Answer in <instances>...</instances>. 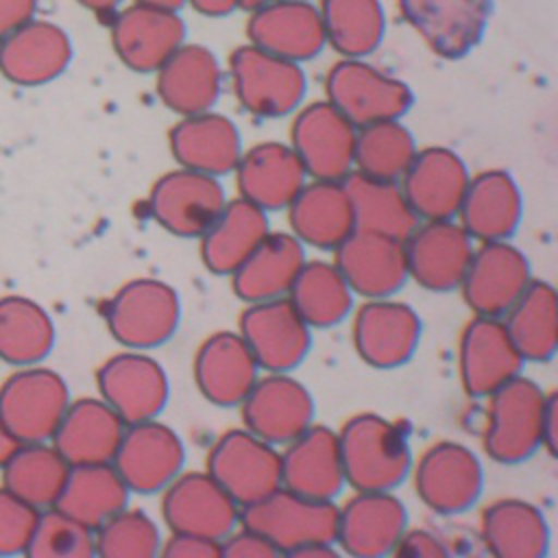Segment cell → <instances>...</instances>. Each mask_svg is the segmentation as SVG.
Here are the masks:
<instances>
[{
    "label": "cell",
    "mask_w": 558,
    "mask_h": 558,
    "mask_svg": "<svg viewBox=\"0 0 558 558\" xmlns=\"http://www.w3.org/2000/svg\"><path fill=\"white\" fill-rule=\"evenodd\" d=\"M541 449H545L551 458L558 451V395L551 390L545 395V408L541 418Z\"/></svg>",
    "instance_id": "obj_54"
},
{
    "label": "cell",
    "mask_w": 558,
    "mask_h": 558,
    "mask_svg": "<svg viewBox=\"0 0 558 558\" xmlns=\"http://www.w3.org/2000/svg\"><path fill=\"white\" fill-rule=\"evenodd\" d=\"M192 373L196 388L209 403L233 408L253 388L259 366L238 331H216L198 344Z\"/></svg>",
    "instance_id": "obj_25"
},
{
    "label": "cell",
    "mask_w": 558,
    "mask_h": 558,
    "mask_svg": "<svg viewBox=\"0 0 558 558\" xmlns=\"http://www.w3.org/2000/svg\"><path fill=\"white\" fill-rule=\"evenodd\" d=\"M39 510L0 488V556L24 554Z\"/></svg>",
    "instance_id": "obj_49"
},
{
    "label": "cell",
    "mask_w": 558,
    "mask_h": 558,
    "mask_svg": "<svg viewBox=\"0 0 558 558\" xmlns=\"http://www.w3.org/2000/svg\"><path fill=\"white\" fill-rule=\"evenodd\" d=\"M126 423L98 397L70 401L54 434L52 447L70 466L111 462Z\"/></svg>",
    "instance_id": "obj_32"
},
{
    "label": "cell",
    "mask_w": 558,
    "mask_h": 558,
    "mask_svg": "<svg viewBox=\"0 0 558 558\" xmlns=\"http://www.w3.org/2000/svg\"><path fill=\"white\" fill-rule=\"evenodd\" d=\"M185 26L174 11L133 4L111 22V41L120 61L135 72H157L183 44Z\"/></svg>",
    "instance_id": "obj_27"
},
{
    "label": "cell",
    "mask_w": 558,
    "mask_h": 558,
    "mask_svg": "<svg viewBox=\"0 0 558 558\" xmlns=\"http://www.w3.org/2000/svg\"><path fill=\"white\" fill-rule=\"evenodd\" d=\"M549 523L530 501L506 497L488 504L480 517V543L497 558H545Z\"/></svg>",
    "instance_id": "obj_37"
},
{
    "label": "cell",
    "mask_w": 558,
    "mask_h": 558,
    "mask_svg": "<svg viewBox=\"0 0 558 558\" xmlns=\"http://www.w3.org/2000/svg\"><path fill=\"white\" fill-rule=\"evenodd\" d=\"M246 33L253 46L296 63L316 57L327 44L320 11L307 0H279L253 9Z\"/></svg>",
    "instance_id": "obj_30"
},
{
    "label": "cell",
    "mask_w": 558,
    "mask_h": 558,
    "mask_svg": "<svg viewBox=\"0 0 558 558\" xmlns=\"http://www.w3.org/2000/svg\"><path fill=\"white\" fill-rule=\"evenodd\" d=\"M185 449L179 434L166 423L150 418L124 427L111 464L131 493H161L181 471Z\"/></svg>",
    "instance_id": "obj_15"
},
{
    "label": "cell",
    "mask_w": 558,
    "mask_h": 558,
    "mask_svg": "<svg viewBox=\"0 0 558 558\" xmlns=\"http://www.w3.org/2000/svg\"><path fill=\"white\" fill-rule=\"evenodd\" d=\"M545 395L547 392L534 379L517 375L486 397L482 445L490 460L519 464L541 449Z\"/></svg>",
    "instance_id": "obj_4"
},
{
    "label": "cell",
    "mask_w": 558,
    "mask_h": 558,
    "mask_svg": "<svg viewBox=\"0 0 558 558\" xmlns=\"http://www.w3.org/2000/svg\"><path fill=\"white\" fill-rule=\"evenodd\" d=\"M416 497L436 514H460L477 504L484 490V466L462 442L438 440L412 462Z\"/></svg>",
    "instance_id": "obj_6"
},
{
    "label": "cell",
    "mask_w": 558,
    "mask_h": 558,
    "mask_svg": "<svg viewBox=\"0 0 558 558\" xmlns=\"http://www.w3.org/2000/svg\"><path fill=\"white\" fill-rule=\"evenodd\" d=\"M336 434L344 484L353 490H395L410 475L414 460L397 423L362 412Z\"/></svg>",
    "instance_id": "obj_1"
},
{
    "label": "cell",
    "mask_w": 558,
    "mask_h": 558,
    "mask_svg": "<svg viewBox=\"0 0 558 558\" xmlns=\"http://www.w3.org/2000/svg\"><path fill=\"white\" fill-rule=\"evenodd\" d=\"M238 333L251 349L259 371L290 373L312 347V327L301 318L288 296L246 303Z\"/></svg>",
    "instance_id": "obj_10"
},
{
    "label": "cell",
    "mask_w": 558,
    "mask_h": 558,
    "mask_svg": "<svg viewBox=\"0 0 558 558\" xmlns=\"http://www.w3.org/2000/svg\"><path fill=\"white\" fill-rule=\"evenodd\" d=\"M355 131L327 100L303 107L290 129V146L312 179L342 181L353 170Z\"/></svg>",
    "instance_id": "obj_17"
},
{
    "label": "cell",
    "mask_w": 558,
    "mask_h": 558,
    "mask_svg": "<svg viewBox=\"0 0 558 558\" xmlns=\"http://www.w3.org/2000/svg\"><path fill=\"white\" fill-rule=\"evenodd\" d=\"M272 2H279V0H238V7H244V9L253 11V9H259V7L272 4Z\"/></svg>",
    "instance_id": "obj_60"
},
{
    "label": "cell",
    "mask_w": 558,
    "mask_h": 558,
    "mask_svg": "<svg viewBox=\"0 0 558 558\" xmlns=\"http://www.w3.org/2000/svg\"><path fill=\"white\" fill-rule=\"evenodd\" d=\"M227 203L218 177L177 168L159 177L148 192V214L177 238H201Z\"/></svg>",
    "instance_id": "obj_14"
},
{
    "label": "cell",
    "mask_w": 558,
    "mask_h": 558,
    "mask_svg": "<svg viewBox=\"0 0 558 558\" xmlns=\"http://www.w3.org/2000/svg\"><path fill=\"white\" fill-rule=\"evenodd\" d=\"M340 549H336V543H310L301 549H296L292 556L296 558H336Z\"/></svg>",
    "instance_id": "obj_55"
},
{
    "label": "cell",
    "mask_w": 558,
    "mask_h": 558,
    "mask_svg": "<svg viewBox=\"0 0 558 558\" xmlns=\"http://www.w3.org/2000/svg\"><path fill=\"white\" fill-rule=\"evenodd\" d=\"M288 209L292 233L320 251H333L353 229V209L342 181H305Z\"/></svg>",
    "instance_id": "obj_36"
},
{
    "label": "cell",
    "mask_w": 558,
    "mask_h": 558,
    "mask_svg": "<svg viewBox=\"0 0 558 558\" xmlns=\"http://www.w3.org/2000/svg\"><path fill=\"white\" fill-rule=\"evenodd\" d=\"M102 318L118 344L135 351H150L177 333L181 323V301L170 283L140 277L126 281L107 299Z\"/></svg>",
    "instance_id": "obj_2"
},
{
    "label": "cell",
    "mask_w": 558,
    "mask_h": 558,
    "mask_svg": "<svg viewBox=\"0 0 558 558\" xmlns=\"http://www.w3.org/2000/svg\"><path fill=\"white\" fill-rule=\"evenodd\" d=\"M76 2H78V4H83L85 9L94 11V13L105 15V13L116 11V9L120 7V2H122V0H76Z\"/></svg>",
    "instance_id": "obj_58"
},
{
    "label": "cell",
    "mask_w": 558,
    "mask_h": 558,
    "mask_svg": "<svg viewBox=\"0 0 558 558\" xmlns=\"http://www.w3.org/2000/svg\"><path fill=\"white\" fill-rule=\"evenodd\" d=\"M220 87V65L211 50L198 44H181L157 70V94L181 118L209 111Z\"/></svg>",
    "instance_id": "obj_35"
},
{
    "label": "cell",
    "mask_w": 558,
    "mask_h": 558,
    "mask_svg": "<svg viewBox=\"0 0 558 558\" xmlns=\"http://www.w3.org/2000/svg\"><path fill=\"white\" fill-rule=\"evenodd\" d=\"M100 399L126 423L157 418L170 397L163 366L146 351L126 349L111 355L96 371Z\"/></svg>",
    "instance_id": "obj_11"
},
{
    "label": "cell",
    "mask_w": 558,
    "mask_h": 558,
    "mask_svg": "<svg viewBox=\"0 0 558 558\" xmlns=\"http://www.w3.org/2000/svg\"><path fill=\"white\" fill-rule=\"evenodd\" d=\"M240 525L264 536L281 556L310 543H336L338 506L296 495L283 486L240 508Z\"/></svg>",
    "instance_id": "obj_3"
},
{
    "label": "cell",
    "mask_w": 558,
    "mask_h": 558,
    "mask_svg": "<svg viewBox=\"0 0 558 558\" xmlns=\"http://www.w3.org/2000/svg\"><path fill=\"white\" fill-rule=\"evenodd\" d=\"M161 493V517L174 534L222 543L238 527L240 506L207 471H181Z\"/></svg>",
    "instance_id": "obj_12"
},
{
    "label": "cell",
    "mask_w": 558,
    "mask_h": 558,
    "mask_svg": "<svg viewBox=\"0 0 558 558\" xmlns=\"http://www.w3.org/2000/svg\"><path fill=\"white\" fill-rule=\"evenodd\" d=\"M205 15H225L238 7V0H190Z\"/></svg>",
    "instance_id": "obj_56"
},
{
    "label": "cell",
    "mask_w": 558,
    "mask_h": 558,
    "mask_svg": "<svg viewBox=\"0 0 558 558\" xmlns=\"http://www.w3.org/2000/svg\"><path fill=\"white\" fill-rule=\"evenodd\" d=\"M416 153L412 133L399 120H379L355 131L353 170L399 181Z\"/></svg>",
    "instance_id": "obj_46"
},
{
    "label": "cell",
    "mask_w": 558,
    "mask_h": 558,
    "mask_svg": "<svg viewBox=\"0 0 558 558\" xmlns=\"http://www.w3.org/2000/svg\"><path fill=\"white\" fill-rule=\"evenodd\" d=\"M327 102L351 124L364 126L379 120H399L412 105L410 87L362 59L336 63L325 81Z\"/></svg>",
    "instance_id": "obj_9"
},
{
    "label": "cell",
    "mask_w": 558,
    "mask_h": 558,
    "mask_svg": "<svg viewBox=\"0 0 558 558\" xmlns=\"http://www.w3.org/2000/svg\"><path fill=\"white\" fill-rule=\"evenodd\" d=\"M501 320L523 362H549L556 355L558 305L549 281L532 279Z\"/></svg>",
    "instance_id": "obj_40"
},
{
    "label": "cell",
    "mask_w": 558,
    "mask_h": 558,
    "mask_svg": "<svg viewBox=\"0 0 558 558\" xmlns=\"http://www.w3.org/2000/svg\"><path fill=\"white\" fill-rule=\"evenodd\" d=\"M70 392L63 377L44 366H20L0 386V418L17 442L52 438Z\"/></svg>",
    "instance_id": "obj_5"
},
{
    "label": "cell",
    "mask_w": 558,
    "mask_h": 558,
    "mask_svg": "<svg viewBox=\"0 0 558 558\" xmlns=\"http://www.w3.org/2000/svg\"><path fill=\"white\" fill-rule=\"evenodd\" d=\"M523 364L501 318L473 316L464 325L458 342V371L469 397L486 399L499 386L521 375Z\"/></svg>",
    "instance_id": "obj_22"
},
{
    "label": "cell",
    "mask_w": 558,
    "mask_h": 558,
    "mask_svg": "<svg viewBox=\"0 0 558 558\" xmlns=\"http://www.w3.org/2000/svg\"><path fill=\"white\" fill-rule=\"evenodd\" d=\"M305 264V244L286 231H268L262 242L229 275L235 296L259 303L288 296L294 277Z\"/></svg>",
    "instance_id": "obj_33"
},
{
    "label": "cell",
    "mask_w": 558,
    "mask_h": 558,
    "mask_svg": "<svg viewBox=\"0 0 558 558\" xmlns=\"http://www.w3.org/2000/svg\"><path fill=\"white\" fill-rule=\"evenodd\" d=\"M161 543L157 523L135 508H122L94 530V549L102 558H153Z\"/></svg>",
    "instance_id": "obj_47"
},
{
    "label": "cell",
    "mask_w": 558,
    "mask_h": 558,
    "mask_svg": "<svg viewBox=\"0 0 558 558\" xmlns=\"http://www.w3.org/2000/svg\"><path fill=\"white\" fill-rule=\"evenodd\" d=\"M220 556L227 558H272L281 556L264 536L240 525L220 543Z\"/></svg>",
    "instance_id": "obj_50"
},
{
    "label": "cell",
    "mask_w": 558,
    "mask_h": 558,
    "mask_svg": "<svg viewBox=\"0 0 558 558\" xmlns=\"http://www.w3.org/2000/svg\"><path fill=\"white\" fill-rule=\"evenodd\" d=\"M408 530V510L392 490H355L338 508L336 545L340 554L379 558L392 554Z\"/></svg>",
    "instance_id": "obj_20"
},
{
    "label": "cell",
    "mask_w": 558,
    "mask_h": 558,
    "mask_svg": "<svg viewBox=\"0 0 558 558\" xmlns=\"http://www.w3.org/2000/svg\"><path fill=\"white\" fill-rule=\"evenodd\" d=\"M17 445H20V442L13 438V434L4 427V423H2V418H0V466L7 462V458L15 451Z\"/></svg>",
    "instance_id": "obj_57"
},
{
    "label": "cell",
    "mask_w": 558,
    "mask_h": 558,
    "mask_svg": "<svg viewBox=\"0 0 558 558\" xmlns=\"http://www.w3.org/2000/svg\"><path fill=\"white\" fill-rule=\"evenodd\" d=\"M28 558H89L96 556L94 530L50 506L39 510L33 525L28 545L24 549Z\"/></svg>",
    "instance_id": "obj_48"
},
{
    "label": "cell",
    "mask_w": 558,
    "mask_h": 558,
    "mask_svg": "<svg viewBox=\"0 0 558 558\" xmlns=\"http://www.w3.org/2000/svg\"><path fill=\"white\" fill-rule=\"evenodd\" d=\"M281 486L312 499L333 501L344 484L338 434L312 423L281 451Z\"/></svg>",
    "instance_id": "obj_26"
},
{
    "label": "cell",
    "mask_w": 558,
    "mask_h": 558,
    "mask_svg": "<svg viewBox=\"0 0 558 558\" xmlns=\"http://www.w3.org/2000/svg\"><path fill=\"white\" fill-rule=\"evenodd\" d=\"M129 486L111 462L70 466L54 508L96 530L109 517L126 508Z\"/></svg>",
    "instance_id": "obj_41"
},
{
    "label": "cell",
    "mask_w": 558,
    "mask_h": 558,
    "mask_svg": "<svg viewBox=\"0 0 558 558\" xmlns=\"http://www.w3.org/2000/svg\"><path fill=\"white\" fill-rule=\"evenodd\" d=\"M408 277L429 292H451L460 288L475 240L460 222L421 220L403 240Z\"/></svg>",
    "instance_id": "obj_19"
},
{
    "label": "cell",
    "mask_w": 558,
    "mask_h": 558,
    "mask_svg": "<svg viewBox=\"0 0 558 558\" xmlns=\"http://www.w3.org/2000/svg\"><path fill=\"white\" fill-rule=\"evenodd\" d=\"M325 41L347 59H362L384 37V11L377 0H323Z\"/></svg>",
    "instance_id": "obj_45"
},
{
    "label": "cell",
    "mask_w": 558,
    "mask_h": 558,
    "mask_svg": "<svg viewBox=\"0 0 558 558\" xmlns=\"http://www.w3.org/2000/svg\"><path fill=\"white\" fill-rule=\"evenodd\" d=\"M471 174L449 148L416 150L399 179L401 192L418 220H449L458 216Z\"/></svg>",
    "instance_id": "obj_23"
},
{
    "label": "cell",
    "mask_w": 558,
    "mask_h": 558,
    "mask_svg": "<svg viewBox=\"0 0 558 558\" xmlns=\"http://www.w3.org/2000/svg\"><path fill=\"white\" fill-rule=\"evenodd\" d=\"M399 9L425 44L447 59L466 54L488 17L484 0H399Z\"/></svg>",
    "instance_id": "obj_31"
},
{
    "label": "cell",
    "mask_w": 558,
    "mask_h": 558,
    "mask_svg": "<svg viewBox=\"0 0 558 558\" xmlns=\"http://www.w3.org/2000/svg\"><path fill=\"white\" fill-rule=\"evenodd\" d=\"M170 150L179 168L225 177L235 170L242 142L235 124L214 111L183 116L170 131Z\"/></svg>",
    "instance_id": "obj_34"
},
{
    "label": "cell",
    "mask_w": 558,
    "mask_h": 558,
    "mask_svg": "<svg viewBox=\"0 0 558 558\" xmlns=\"http://www.w3.org/2000/svg\"><path fill=\"white\" fill-rule=\"evenodd\" d=\"M395 556L412 558H445L451 554L447 543L429 530H405L392 549Z\"/></svg>",
    "instance_id": "obj_51"
},
{
    "label": "cell",
    "mask_w": 558,
    "mask_h": 558,
    "mask_svg": "<svg viewBox=\"0 0 558 558\" xmlns=\"http://www.w3.org/2000/svg\"><path fill=\"white\" fill-rule=\"evenodd\" d=\"M351 338L364 364L381 371L397 368L418 349L421 318L408 303L392 296L366 299L353 314Z\"/></svg>",
    "instance_id": "obj_18"
},
{
    "label": "cell",
    "mask_w": 558,
    "mask_h": 558,
    "mask_svg": "<svg viewBox=\"0 0 558 558\" xmlns=\"http://www.w3.org/2000/svg\"><path fill=\"white\" fill-rule=\"evenodd\" d=\"M288 299L312 329H327L353 312L355 294L333 262L305 259L290 286Z\"/></svg>",
    "instance_id": "obj_42"
},
{
    "label": "cell",
    "mask_w": 558,
    "mask_h": 558,
    "mask_svg": "<svg viewBox=\"0 0 558 558\" xmlns=\"http://www.w3.org/2000/svg\"><path fill=\"white\" fill-rule=\"evenodd\" d=\"M342 183L351 201L355 229L381 233L403 242L421 222L405 201L399 181L377 179L351 170Z\"/></svg>",
    "instance_id": "obj_39"
},
{
    "label": "cell",
    "mask_w": 558,
    "mask_h": 558,
    "mask_svg": "<svg viewBox=\"0 0 558 558\" xmlns=\"http://www.w3.org/2000/svg\"><path fill=\"white\" fill-rule=\"evenodd\" d=\"M233 172L240 196L266 214L286 209L307 181L296 153L281 142L251 146L240 155Z\"/></svg>",
    "instance_id": "obj_28"
},
{
    "label": "cell",
    "mask_w": 558,
    "mask_h": 558,
    "mask_svg": "<svg viewBox=\"0 0 558 558\" xmlns=\"http://www.w3.org/2000/svg\"><path fill=\"white\" fill-rule=\"evenodd\" d=\"M2 469V488L37 510L54 506L70 464L46 442H20Z\"/></svg>",
    "instance_id": "obj_43"
},
{
    "label": "cell",
    "mask_w": 558,
    "mask_h": 558,
    "mask_svg": "<svg viewBox=\"0 0 558 558\" xmlns=\"http://www.w3.org/2000/svg\"><path fill=\"white\" fill-rule=\"evenodd\" d=\"M159 554L166 558H218L220 541L170 532V536L161 543Z\"/></svg>",
    "instance_id": "obj_52"
},
{
    "label": "cell",
    "mask_w": 558,
    "mask_h": 558,
    "mask_svg": "<svg viewBox=\"0 0 558 558\" xmlns=\"http://www.w3.org/2000/svg\"><path fill=\"white\" fill-rule=\"evenodd\" d=\"M207 473L242 508L281 486V453L246 427L229 429L211 445Z\"/></svg>",
    "instance_id": "obj_8"
},
{
    "label": "cell",
    "mask_w": 558,
    "mask_h": 558,
    "mask_svg": "<svg viewBox=\"0 0 558 558\" xmlns=\"http://www.w3.org/2000/svg\"><path fill=\"white\" fill-rule=\"evenodd\" d=\"M333 264L353 294L364 299L395 296L410 279L403 242L373 231L353 229L333 248Z\"/></svg>",
    "instance_id": "obj_21"
},
{
    "label": "cell",
    "mask_w": 558,
    "mask_h": 558,
    "mask_svg": "<svg viewBox=\"0 0 558 558\" xmlns=\"http://www.w3.org/2000/svg\"><path fill=\"white\" fill-rule=\"evenodd\" d=\"M70 59L68 33L48 20L31 17L0 39V74L20 87L54 81Z\"/></svg>",
    "instance_id": "obj_24"
},
{
    "label": "cell",
    "mask_w": 558,
    "mask_h": 558,
    "mask_svg": "<svg viewBox=\"0 0 558 558\" xmlns=\"http://www.w3.org/2000/svg\"><path fill=\"white\" fill-rule=\"evenodd\" d=\"M458 218L475 242L510 240L523 218V196L512 174L495 168L473 174Z\"/></svg>",
    "instance_id": "obj_29"
},
{
    "label": "cell",
    "mask_w": 558,
    "mask_h": 558,
    "mask_svg": "<svg viewBox=\"0 0 558 558\" xmlns=\"http://www.w3.org/2000/svg\"><path fill=\"white\" fill-rule=\"evenodd\" d=\"M244 427L262 440L283 447L314 423L312 392L290 373L257 377L240 403Z\"/></svg>",
    "instance_id": "obj_16"
},
{
    "label": "cell",
    "mask_w": 558,
    "mask_h": 558,
    "mask_svg": "<svg viewBox=\"0 0 558 558\" xmlns=\"http://www.w3.org/2000/svg\"><path fill=\"white\" fill-rule=\"evenodd\" d=\"M268 231L264 209L242 196L231 198L201 233V259L209 272L229 277Z\"/></svg>",
    "instance_id": "obj_38"
},
{
    "label": "cell",
    "mask_w": 558,
    "mask_h": 558,
    "mask_svg": "<svg viewBox=\"0 0 558 558\" xmlns=\"http://www.w3.org/2000/svg\"><path fill=\"white\" fill-rule=\"evenodd\" d=\"M37 0H0V39L35 17Z\"/></svg>",
    "instance_id": "obj_53"
},
{
    "label": "cell",
    "mask_w": 558,
    "mask_h": 558,
    "mask_svg": "<svg viewBox=\"0 0 558 558\" xmlns=\"http://www.w3.org/2000/svg\"><path fill=\"white\" fill-rule=\"evenodd\" d=\"M140 4H148V7H157V9H168L174 11L183 4V0H137Z\"/></svg>",
    "instance_id": "obj_59"
},
{
    "label": "cell",
    "mask_w": 558,
    "mask_h": 558,
    "mask_svg": "<svg viewBox=\"0 0 558 558\" xmlns=\"http://www.w3.org/2000/svg\"><path fill=\"white\" fill-rule=\"evenodd\" d=\"M532 281L525 253L508 240L480 242L460 283L462 299L475 316L504 318Z\"/></svg>",
    "instance_id": "obj_13"
},
{
    "label": "cell",
    "mask_w": 558,
    "mask_h": 558,
    "mask_svg": "<svg viewBox=\"0 0 558 558\" xmlns=\"http://www.w3.org/2000/svg\"><path fill=\"white\" fill-rule=\"evenodd\" d=\"M229 76L240 105L259 118H281L294 111L305 94V74L296 61L253 44L231 54Z\"/></svg>",
    "instance_id": "obj_7"
},
{
    "label": "cell",
    "mask_w": 558,
    "mask_h": 558,
    "mask_svg": "<svg viewBox=\"0 0 558 558\" xmlns=\"http://www.w3.org/2000/svg\"><path fill=\"white\" fill-rule=\"evenodd\" d=\"M54 344L48 312L26 296L0 299V360L11 366L39 364Z\"/></svg>",
    "instance_id": "obj_44"
}]
</instances>
